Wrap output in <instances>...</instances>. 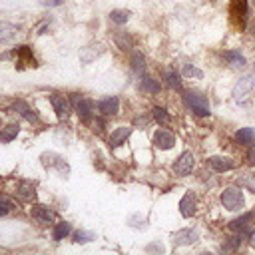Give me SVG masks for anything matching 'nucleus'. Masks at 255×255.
Returning a JSON list of instances; mask_svg holds the SVG:
<instances>
[{
	"label": "nucleus",
	"mask_w": 255,
	"mask_h": 255,
	"mask_svg": "<svg viewBox=\"0 0 255 255\" xmlns=\"http://www.w3.org/2000/svg\"><path fill=\"white\" fill-rule=\"evenodd\" d=\"M249 243H251V247L255 249V233H251V241H249Z\"/></svg>",
	"instance_id": "nucleus-36"
},
{
	"label": "nucleus",
	"mask_w": 255,
	"mask_h": 255,
	"mask_svg": "<svg viewBox=\"0 0 255 255\" xmlns=\"http://www.w3.org/2000/svg\"><path fill=\"white\" fill-rule=\"evenodd\" d=\"M72 231V227H70V223L68 221H62V223H58L56 227H54V231H52V237H54V241H62L68 233Z\"/></svg>",
	"instance_id": "nucleus-22"
},
{
	"label": "nucleus",
	"mask_w": 255,
	"mask_h": 255,
	"mask_svg": "<svg viewBox=\"0 0 255 255\" xmlns=\"http://www.w3.org/2000/svg\"><path fill=\"white\" fill-rule=\"evenodd\" d=\"M183 100H185L187 108H191L193 114H197V116H209L211 114L209 112V102H207V98L203 94H199V92H187L183 96Z\"/></svg>",
	"instance_id": "nucleus-2"
},
{
	"label": "nucleus",
	"mask_w": 255,
	"mask_h": 255,
	"mask_svg": "<svg viewBox=\"0 0 255 255\" xmlns=\"http://www.w3.org/2000/svg\"><path fill=\"white\" fill-rule=\"evenodd\" d=\"M94 126H96L94 129H96L98 133H102V131H104V124H102V120H96V122H94Z\"/></svg>",
	"instance_id": "nucleus-33"
},
{
	"label": "nucleus",
	"mask_w": 255,
	"mask_h": 255,
	"mask_svg": "<svg viewBox=\"0 0 255 255\" xmlns=\"http://www.w3.org/2000/svg\"><path fill=\"white\" fill-rule=\"evenodd\" d=\"M199 239V235H197V231L195 229H179V231H175L173 233V237H171V241H173V245H191V243H195Z\"/></svg>",
	"instance_id": "nucleus-8"
},
{
	"label": "nucleus",
	"mask_w": 255,
	"mask_h": 255,
	"mask_svg": "<svg viewBox=\"0 0 255 255\" xmlns=\"http://www.w3.org/2000/svg\"><path fill=\"white\" fill-rule=\"evenodd\" d=\"M40 159H42V165L48 167V169H50V167H58V171L62 173V177H66V175L70 173V167H68V163L64 161V157L58 155V153H54V151H46V153H42Z\"/></svg>",
	"instance_id": "nucleus-4"
},
{
	"label": "nucleus",
	"mask_w": 255,
	"mask_h": 255,
	"mask_svg": "<svg viewBox=\"0 0 255 255\" xmlns=\"http://www.w3.org/2000/svg\"><path fill=\"white\" fill-rule=\"evenodd\" d=\"M18 131H20V126H18V124H8V126H4V128L0 129V141L10 143V141L18 135Z\"/></svg>",
	"instance_id": "nucleus-19"
},
{
	"label": "nucleus",
	"mask_w": 255,
	"mask_h": 255,
	"mask_svg": "<svg viewBox=\"0 0 255 255\" xmlns=\"http://www.w3.org/2000/svg\"><path fill=\"white\" fill-rule=\"evenodd\" d=\"M129 133H131V128H126V126L116 128L112 131V135H110V147H118L120 143H124L129 137Z\"/></svg>",
	"instance_id": "nucleus-15"
},
{
	"label": "nucleus",
	"mask_w": 255,
	"mask_h": 255,
	"mask_svg": "<svg viewBox=\"0 0 255 255\" xmlns=\"http://www.w3.org/2000/svg\"><path fill=\"white\" fill-rule=\"evenodd\" d=\"M163 78H165V82H167L169 88H175V90L181 88V80H179V74H177L175 70H165Z\"/></svg>",
	"instance_id": "nucleus-26"
},
{
	"label": "nucleus",
	"mask_w": 255,
	"mask_h": 255,
	"mask_svg": "<svg viewBox=\"0 0 255 255\" xmlns=\"http://www.w3.org/2000/svg\"><path fill=\"white\" fill-rule=\"evenodd\" d=\"M76 239V243H86V241H92L94 239V233H90V231H84V229H80V231H76V235H74Z\"/></svg>",
	"instance_id": "nucleus-30"
},
{
	"label": "nucleus",
	"mask_w": 255,
	"mask_h": 255,
	"mask_svg": "<svg viewBox=\"0 0 255 255\" xmlns=\"http://www.w3.org/2000/svg\"><path fill=\"white\" fill-rule=\"evenodd\" d=\"M131 68H133L135 72H143V68H145V62H143V56H141L139 52H135V54L131 56Z\"/></svg>",
	"instance_id": "nucleus-28"
},
{
	"label": "nucleus",
	"mask_w": 255,
	"mask_h": 255,
	"mask_svg": "<svg viewBox=\"0 0 255 255\" xmlns=\"http://www.w3.org/2000/svg\"><path fill=\"white\" fill-rule=\"evenodd\" d=\"M241 183H243L247 189H251V191L255 193V173H251V175H245V177L241 179Z\"/></svg>",
	"instance_id": "nucleus-32"
},
{
	"label": "nucleus",
	"mask_w": 255,
	"mask_h": 255,
	"mask_svg": "<svg viewBox=\"0 0 255 255\" xmlns=\"http://www.w3.org/2000/svg\"><path fill=\"white\" fill-rule=\"evenodd\" d=\"M209 165L215 169V171H229L235 167V161L227 155H211L209 157Z\"/></svg>",
	"instance_id": "nucleus-12"
},
{
	"label": "nucleus",
	"mask_w": 255,
	"mask_h": 255,
	"mask_svg": "<svg viewBox=\"0 0 255 255\" xmlns=\"http://www.w3.org/2000/svg\"><path fill=\"white\" fill-rule=\"evenodd\" d=\"M249 30H251V34H253V36H255V22H253V24H251V28H249Z\"/></svg>",
	"instance_id": "nucleus-37"
},
{
	"label": "nucleus",
	"mask_w": 255,
	"mask_h": 255,
	"mask_svg": "<svg viewBox=\"0 0 255 255\" xmlns=\"http://www.w3.org/2000/svg\"><path fill=\"white\" fill-rule=\"evenodd\" d=\"M16 32H18V28H16V26L6 24V22H0V40H2V42L12 40V38L16 36Z\"/></svg>",
	"instance_id": "nucleus-23"
},
{
	"label": "nucleus",
	"mask_w": 255,
	"mask_h": 255,
	"mask_svg": "<svg viewBox=\"0 0 255 255\" xmlns=\"http://www.w3.org/2000/svg\"><path fill=\"white\" fill-rule=\"evenodd\" d=\"M183 74H185L187 78H203V72H201L199 68H195V66H189V64L183 66Z\"/></svg>",
	"instance_id": "nucleus-29"
},
{
	"label": "nucleus",
	"mask_w": 255,
	"mask_h": 255,
	"mask_svg": "<svg viewBox=\"0 0 255 255\" xmlns=\"http://www.w3.org/2000/svg\"><path fill=\"white\" fill-rule=\"evenodd\" d=\"M116 42H118V46H120L122 50H128V48L131 46V40H129V36H126V34H118V36H116Z\"/></svg>",
	"instance_id": "nucleus-31"
},
{
	"label": "nucleus",
	"mask_w": 255,
	"mask_h": 255,
	"mask_svg": "<svg viewBox=\"0 0 255 255\" xmlns=\"http://www.w3.org/2000/svg\"><path fill=\"white\" fill-rule=\"evenodd\" d=\"M223 58L227 60V64H229L231 68H245V64H247L245 56L239 54V52H235V50H227V52H223Z\"/></svg>",
	"instance_id": "nucleus-17"
},
{
	"label": "nucleus",
	"mask_w": 255,
	"mask_h": 255,
	"mask_svg": "<svg viewBox=\"0 0 255 255\" xmlns=\"http://www.w3.org/2000/svg\"><path fill=\"white\" fill-rule=\"evenodd\" d=\"M247 161H249L251 165H255V145H253V149L249 151V155H247Z\"/></svg>",
	"instance_id": "nucleus-34"
},
{
	"label": "nucleus",
	"mask_w": 255,
	"mask_h": 255,
	"mask_svg": "<svg viewBox=\"0 0 255 255\" xmlns=\"http://www.w3.org/2000/svg\"><path fill=\"white\" fill-rule=\"evenodd\" d=\"M14 110L24 118V120H28L30 124H38V116L34 114V110L26 104V102H22V100H18V102H14Z\"/></svg>",
	"instance_id": "nucleus-16"
},
{
	"label": "nucleus",
	"mask_w": 255,
	"mask_h": 255,
	"mask_svg": "<svg viewBox=\"0 0 255 255\" xmlns=\"http://www.w3.org/2000/svg\"><path fill=\"white\" fill-rule=\"evenodd\" d=\"M253 2H255V0H253Z\"/></svg>",
	"instance_id": "nucleus-38"
},
{
	"label": "nucleus",
	"mask_w": 255,
	"mask_h": 255,
	"mask_svg": "<svg viewBox=\"0 0 255 255\" xmlns=\"http://www.w3.org/2000/svg\"><path fill=\"white\" fill-rule=\"evenodd\" d=\"M255 219V213H245V215H241V217H237V219H233L231 223H229V229L231 231H239V235H245V233H249V227H251V221Z\"/></svg>",
	"instance_id": "nucleus-10"
},
{
	"label": "nucleus",
	"mask_w": 255,
	"mask_h": 255,
	"mask_svg": "<svg viewBox=\"0 0 255 255\" xmlns=\"http://www.w3.org/2000/svg\"><path fill=\"white\" fill-rule=\"evenodd\" d=\"M50 102H52V108H54V112H56V116H58L60 120H66V118L70 116L72 106H70L68 98H64V96H60V94H52V96H50Z\"/></svg>",
	"instance_id": "nucleus-5"
},
{
	"label": "nucleus",
	"mask_w": 255,
	"mask_h": 255,
	"mask_svg": "<svg viewBox=\"0 0 255 255\" xmlns=\"http://www.w3.org/2000/svg\"><path fill=\"white\" fill-rule=\"evenodd\" d=\"M62 2H64V0H50V2H46V4H48V6H60Z\"/></svg>",
	"instance_id": "nucleus-35"
},
{
	"label": "nucleus",
	"mask_w": 255,
	"mask_h": 255,
	"mask_svg": "<svg viewBox=\"0 0 255 255\" xmlns=\"http://www.w3.org/2000/svg\"><path fill=\"white\" fill-rule=\"evenodd\" d=\"M129 16H131L129 10H112L110 12V20L116 22V24H126L129 20Z\"/></svg>",
	"instance_id": "nucleus-25"
},
{
	"label": "nucleus",
	"mask_w": 255,
	"mask_h": 255,
	"mask_svg": "<svg viewBox=\"0 0 255 255\" xmlns=\"http://www.w3.org/2000/svg\"><path fill=\"white\" fill-rule=\"evenodd\" d=\"M253 90H255L253 76H243V78H239V82L233 88V100L237 104H247L251 100V96H253Z\"/></svg>",
	"instance_id": "nucleus-1"
},
{
	"label": "nucleus",
	"mask_w": 255,
	"mask_h": 255,
	"mask_svg": "<svg viewBox=\"0 0 255 255\" xmlns=\"http://www.w3.org/2000/svg\"><path fill=\"white\" fill-rule=\"evenodd\" d=\"M235 139L243 145H255V129L253 128H241L235 133Z\"/></svg>",
	"instance_id": "nucleus-18"
},
{
	"label": "nucleus",
	"mask_w": 255,
	"mask_h": 255,
	"mask_svg": "<svg viewBox=\"0 0 255 255\" xmlns=\"http://www.w3.org/2000/svg\"><path fill=\"white\" fill-rule=\"evenodd\" d=\"M221 203L225 209L229 211H239L243 205H245V199H243V191L239 187H227L223 189L221 193Z\"/></svg>",
	"instance_id": "nucleus-3"
},
{
	"label": "nucleus",
	"mask_w": 255,
	"mask_h": 255,
	"mask_svg": "<svg viewBox=\"0 0 255 255\" xmlns=\"http://www.w3.org/2000/svg\"><path fill=\"white\" fill-rule=\"evenodd\" d=\"M179 211H181L183 217H191V215L195 213V195H193L191 191H187V193L181 197V201H179Z\"/></svg>",
	"instance_id": "nucleus-14"
},
{
	"label": "nucleus",
	"mask_w": 255,
	"mask_h": 255,
	"mask_svg": "<svg viewBox=\"0 0 255 255\" xmlns=\"http://www.w3.org/2000/svg\"><path fill=\"white\" fill-rule=\"evenodd\" d=\"M231 14L245 18L247 16V2L245 0H231Z\"/></svg>",
	"instance_id": "nucleus-24"
},
{
	"label": "nucleus",
	"mask_w": 255,
	"mask_h": 255,
	"mask_svg": "<svg viewBox=\"0 0 255 255\" xmlns=\"http://www.w3.org/2000/svg\"><path fill=\"white\" fill-rule=\"evenodd\" d=\"M193 163H195L193 153H191V151H183V153L175 159V163H173L175 175H187V173L193 169Z\"/></svg>",
	"instance_id": "nucleus-7"
},
{
	"label": "nucleus",
	"mask_w": 255,
	"mask_h": 255,
	"mask_svg": "<svg viewBox=\"0 0 255 255\" xmlns=\"http://www.w3.org/2000/svg\"><path fill=\"white\" fill-rule=\"evenodd\" d=\"M74 104H76V114L80 116V120L82 122H90L92 120V112H94V102L74 94Z\"/></svg>",
	"instance_id": "nucleus-6"
},
{
	"label": "nucleus",
	"mask_w": 255,
	"mask_h": 255,
	"mask_svg": "<svg viewBox=\"0 0 255 255\" xmlns=\"http://www.w3.org/2000/svg\"><path fill=\"white\" fill-rule=\"evenodd\" d=\"M153 143L159 149H169V147L175 145V135L171 131H167V129H157L153 133Z\"/></svg>",
	"instance_id": "nucleus-9"
},
{
	"label": "nucleus",
	"mask_w": 255,
	"mask_h": 255,
	"mask_svg": "<svg viewBox=\"0 0 255 255\" xmlns=\"http://www.w3.org/2000/svg\"><path fill=\"white\" fill-rule=\"evenodd\" d=\"M32 217L40 223H52L56 219V213L52 209H48L46 205H34L32 207Z\"/></svg>",
	"instance_id": "nucleus-13"
},
{
	"label": "nucleus",
	"mask_w": 255,
	"mask_h": 255,
	"mask_svg": "<svg viewBox=\"0 0 255 255\" xmlns=\"http://www.w3.org/2000/svg\"><path fill=\"white\" fill-rule=\"evenodd\" d=\"M98 110L104 116H116L120 112V100L116 96H108V98H104V100L98 102Z\"/></svg>",
	"instance_id": "nucleus-11"
},
{
	"label": "nucleus",
	"mask_w": 255,
	"mask_h": 255,
	"mask_svg": "<svg viewBox=\"0 0 255 255\" xmlns=\"http://www.w3.org/2000/svg\"><path fill=\"white\" fill-rule=\"evenodd\" d=\"M18 195H20L22 199H34V197H36V187H34V183H30V181H20V183H18Z\"/></svg>",
	"instance_id": "nucleus-20"
},
{
	"label": "nucleus",
	"mask_w": 255,
	"mask_h": 255,
	"mask_svg": "<svg viewBox=\"0 0 255 255\" xmlns=\"http://www.w3.org/2000/svg\"><path fill=\"white\" fill-rule=\"evenodd\" d=\"M153 120L157 122V124H167L171 118H169V114L163 110V108H159V106H155L153 108Z\"/></svg>",
	"instance_id": "nucleus-27"
},
{
	"label": "nucleus",
	"mask_w": 255,
	"mask_h": 255,
	"mask_svg": "<svg viewBox=\"0 0 255 255\" xmlns=\"http://www.w3.org/2000/svg\"><path fill=\"white\" fill-rule=\"evenodd\" d=\"M139 88H141L143 92H149V94H157V92H159V84H157L153 78H149V76H141Z\"/></svg>",
	"instance_id": "nucleus-21"
}]
</instances>
